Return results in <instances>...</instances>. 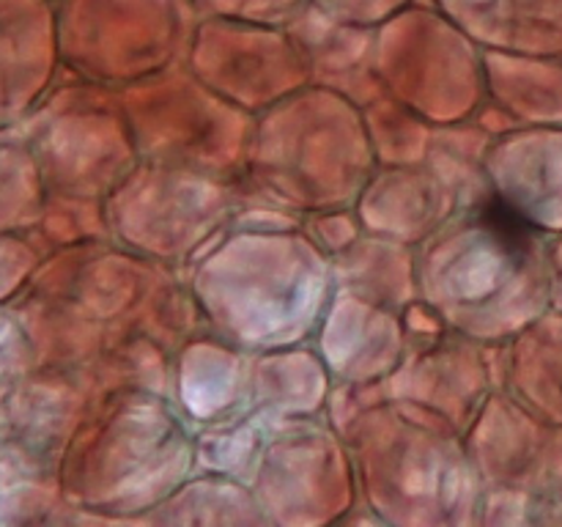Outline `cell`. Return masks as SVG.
Masks as SVG:
<instances>
[{
	"mask_svg": "<svg viewBox=\"0 0 562 527\" xmlns=\"http://www.w3.org/2000/svg\"><path fill=\"white\" fill-rule=\"evenodd\" d=\"M338 5H351V9H366V5H382L384 0H333Z\"/></svg>",
	"mask_w": 562,
	"mask_h": 527,
	"instance_id": "cell-1",
	"label": "cell"
}]
</instances>
